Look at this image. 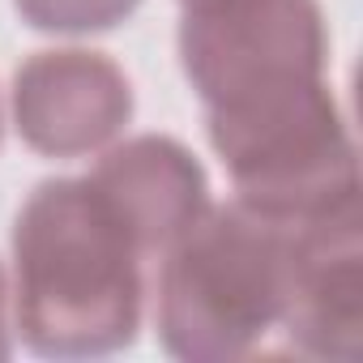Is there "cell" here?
Instances as JSON below:
<instances>
[{
  "label": "cell",
  "instance_id": "1",
  "mask_svg": "<svg viewBox=\"0 0 363 363\" xmlns=\"http://www.w3.org/2000/svg\"><path fill=\"white\" fill-rule=\"evenodd\" d=\"M141 248L86 175L43 179L13 223V325L35 354L99 359L137 342Z\"/></svg>",
  "mask_w": 363,
  "mask_h": 363
},
{
  "label": "cell",
  "instance_id": "5",
  "mask_svg": "<svg viewBox=\"0 0 363 363\" xmlns=\"http://www.w3.org/2000/svg\"><path fill=\"white\" fill-rule=\"evenodd\" d=\"M295 350L354 363L363 354V214L359 206L286 223L282 320Z\"/></svg>",
  "mask_w": 363,
  "mask_h": 363
},
{
  "label": "cell",
  "instance_id": "4",
  "mask_svg": "<svg viewBox=\"0 0 363 363\" xmlns=\"http://www.w3.org/2000/svg\"><path fill=\"white\" fill-rule=\"evenodd\" d=\"M179 65L210 107L320 82L329 30L316 0H184Z\"/></svg>",
  "mask_w": 363,
  "mask_h": 363
},
{
  "label": "cell",
  "instance_id": "2",
  "mask_svg": "<svg viewBox=\"0 0 363 363\" xmlns=\"http://www.w3.org/2000/svg\"><path fill=\"white\" fill-rule=\"evenodd\" d=\"M158 261L154 333L175 359H244L282 320L286 223L244 201L210 206Z\"/></svg>",
  "mask_w": 363,
  "mask_h": 363
},
{
  "label": "cell",
  "instance_id": "6",
  "mask_svg": "<svg viewBox=\"0 0 363 363\" xmlns=\"http://www.w3.org/2000/svg\"><path fill=\"white\" fill-rule=\"evenodd\" d=\"M133 120L124 69L86 48L35 52L13 73V128L48 158H82L111 145Z\"/></svg>",
  "mask_w": 363,
  "mask_h": 363
},
{
  "label": "cell",
  "instance_id": "3",
  "mask_svg": "<svg viewBox=\"0 0 363 363\" xmlns=\"http://www.w3.org/2000/svg\"><path fill=\"white\" fill-rule=\"evenodd\" d=\"M206 128L248 210L308 223L359 206L354 141L325 77L210 107Z\"/></svg>",
  "mask_w": 363,
  "mask_h": 363
},
{
  "label": "cell",
  "instance_id": "9",
  "mask_svg": "<svg viewBox=\"0 0 363 363\" xmlns=\"http://www.w3.org/2000/svg\"><path fill=\"white\" fill-rule=\"evenodd\" d=\"M13 354V333H9V282L5 269H0V359Z\"/></svg>",
  "mask_w": 363,
  "mask_h": 363
},
{
  "label": "cell",
  "instance_id": "8",
  "mask_svg": "<svg viewBox=\"0 0 363 363\" xmlns=\"http://www.w3.org/2000/svg\"><path fill=\"white\" fill-rule=\"evenodd\" d=\"M141 0H13L30 30L43 35H103L137 13Z\"/></svg>",
  "mask_w": 363,
  "mask_h": 363
},
{
  "label": "cell",
  "instance_id": "7",
  "mask_svg": "<svg viewBox=\"0 0 363 363\" xmlns=\"http://www.w3.org/2000/svg\"><path fill=\"white\" fill-rule=\"evenodd\" d=\"M137 240L141 257H162L206 210L210 179L189 145L162 133H141L111 145L86 175Z\"/></svg>",
  "mask_w": 363,
  "mask_h": 363
}]
</instances>
